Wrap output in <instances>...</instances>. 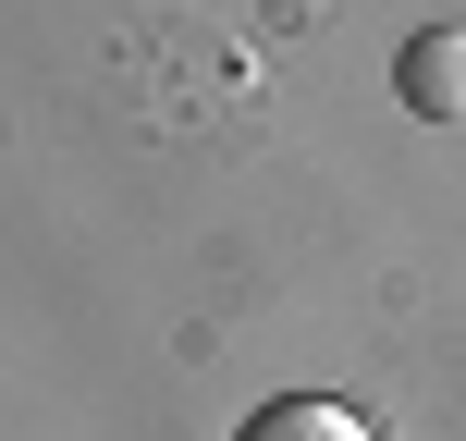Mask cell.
<instances>
[{"label":"cell","mask_w":466,"mask_h":441,"mask_svg":"<svg viewBox=\"0 0 466 441\" xmlns=\"http://www.w3.org/2000/svg\"><path fill=\"white\" fill-rule=\"evenodd\" d=\"M233 441H369V417H356V405H319V393H282V405H258Z\"/></svg>","instance_id":"cell-2"},{"label":"cell","mask_w":466,"mask_h":441,"mask_svg":"<svg viewBox=\"0 0 466 441\" xmlns=\"http://www.w3.org/2000/svg\"><path fill=\"white\" fill-rule=\"evenodd\" d=\"M393 98L418 123H466V25H418L393 49Z\"/></svg>","instance_id":"cell-1"}]
</instances>
